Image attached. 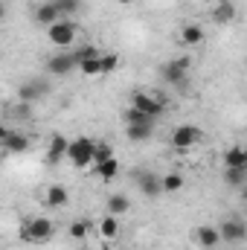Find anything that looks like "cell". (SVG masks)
I'll return each mask as SVG.
<instances>
[{"label": "cell", "mask_w": 247, "mask_h": 250, "mask_svg": "<svg viewBox=\"0 0 247 250\" xmlns=\"http://www.w3.org/2000/svg\"><path fill=\"white\" fill-rule=\"evenodd\" d=\"M204 26H198V23H186L181 26V35H178V41L184 44V47H198L201 41H204Z\"/></svg>", "instance_id": "obj_17"}, {"label": "cell", "mask_w": 247, "mask_h": 250, "mask_svg": "<svg viewBox=\"0 0 247 250\" xmlns=\"http://www.w3.org/2000/svg\"><path fill=\"white\" fill-rule=\"evenodd\" d=\"M218 230H221V239H224L227 245H242L247 239V221L242 215H227V218L218 224Z\"/></svg>", "instance_id": "obj_6"}, {"label": "cell", "mask_w": 247, "mask_h": 250, "mask_svg": "<svg viewBox=\"0 0 247 250\" xmlns=\"http://www.w3.org/2000/svg\"><path fill=\"white\" fill-rule=\"evenodd\" d=\"M87 233H90V224H87V221H73V224H70V239H73V242H84Z\"/></svg>", "instance_id": "obj_26"}, {"label": "cell", "mask_w": 247, "mask_h": 250, "mask_svg": "<svg viewBox=\"0 0 247 250\" xmlns=\"http://www.w3.org/2000/svg\"><path fill=\"white\" fill-rule=\"evenodd\" d=\"M212 21L215 23H233L236 21V3L233 0H218L212 9Z\"/></svg>", "instance_id": "obj_18"}, {"label": "cell", "mask_w": 247, "mask_h": 250, "mask_svg": "<svg viewBox=\"0 0 247 250\" xmlns=\"http://www.w3.org/2000/svg\"><path fill=\"white\" fill-rule=\"evenodd\" d=\"M79 250H93V248H79Z\"/></svg>", "instance_id": "obj_36"}, {"label": "cell", "mask_w": 247, "mask_h": 250, "mask_svg": "<svg viewBox=\"0 0 247 250\" xmlns=\"http://www.w3.org/2000/svg\"><path fill=\"white\" fill-rule=\"evenodd\" d=\"M50 90H53V84H50L47 79L32 76V79H26V82L18 87V102H38V99H44Z\"/></svg>", "instance_id": "obj_5"}, {"label": "cell", "mask_w": 247, "mask_h": 250, "mask_svg": "<svg viewBox=\"0 0 247 250\" xmlns=\"http://www.w3.org/2000/svg\"><path fill=\"white\" fill-rule=\"evenodd\" d=\"M117 67H120V56H114V53H102V76L114 73Z\"/></svg>", "instance_id": "obj_31"}, {"label": "cell", "mask_w": 247, "mask_h": 250, "mask_svg": "<svg viewBox=\"0 0 247 250\" xmlns=\"http://www.w3.org/2000/svg\"><path fill=\"white\" fill-rule=\"evenodd\" d=\"M29 146H32V140L23 134V131H3V148L9 151V154H23V151H29Z\"/></svg>", "instance_id": "obj_12"}, {"label": "cell", "mask_w": 247, "mask_h": 250, "mask_svg": "<svg viewBox=\"0 0 247 250\" xmlns=\"http://www.w3.org/2000/svg\"><path fill=\"white\" fill-rule=\"evenodd\" d=\"M73 56H76V62H87V59H96V56H102L93 44H87V47H79V50H73Z\"/></svg>", "instance_id": "obj_30"}, {"label": "cell", "mask_w": 247, "mask_h": 250, "mask_svg": "<svg viewBox=\"0 0 247 250\" xmlns=\"http://www.w3.org/2000/svg\"><path fill=\"white\" fill-rule=\"evenodd\" d=\"M35 21H38L41 26H47V29H50L53 23H59V21H62V12L56 9V3H53V0H47V3H41V6L35 9Z\"/></svg>", "instance_id": "obj_14"}, {"label": "cell", "mask_w": 247, "mask_h": 250, "mask_svg": "<svg viewBox=\"0 0 247 250\" xmlns=\"http://www.w3.org/2000/svg\"><path fill=\"white\" fill-rule=\"evenodd\" d=\"M201 140H204V131L192 123L178 125V128L172 131V146H175L178 151H189V148H192L195 143H201Z\"/></svg>", "instance_id": "obj_8"}, {"label": "cell", "mask_w": 247, "mask_h": 250, "mask_svg": "<svg viewBox=\"0 0 247 250\" xmlns=\"http://www.w3.org/2000/svg\"><path fill=\"white\" fill-rule=\"evenodd\" d=\"M204 3H209V6H215V3H218V0H204Z\"/></svg>", "instance_id": "obj_35"}, {"label": "cell", "mask_w": 247, "mask_h": 250, "mask_svg": "<svg viewBox=\"0 0 247 250\" xmlns=\"http://www.w3.org/2000/svg\"><path fill=\"white\" fill-rule=\"evenodd\" d=\"M128 209H131V201H128V195H120V192H117V195H111V198H108V212H111V215L123 218Z\"/></svg>", "instance_id": "obj_22"}, {"label": "cell", "mask_w": 247, "mask_h": 250, "mask_svg": "<svg viewBox=\"0 0 247 250\" xmlns=\"http://www.w3.org/2000/svg\"><path fill=\"white\" fill-rule=\"evenodd\" d=\"M186 187L184 175H178V172H166L163 175V195H175V192H181Z\"/></svg>", "instance_id": "obj_23"}, {"label": "cell", "mask_w": 247, "mask_h": 250, "mask_svg": "<svg viewBox=\"0 0 247 250\" xmlns=\"http://www.w3.org/2000/svg\"><path fill=\"white\" fill-rule=\"evenodd\" d=\"M242 198H245V201H247V187H245V189H242Z\"/></svg>", "instance_id": "obj_34"}, {"label": "cell", "mask_w": 247, "mask_h": 250, "mask_svg": "<svg viewBox=\"0 0 247 250\" xmlns=\"http://www.w3.org/2000/svg\"><path fill=\"white\" fill-rule=\"evenodd\" d=\"M131 108H137V111H143V114L157 120L160 114H166V99H160L157 93H148V90H137L131 96Z\"/></svg>", "instance_id": "obj_4"}, {"label": "cell", "mask_w": 247, "mask_h": 250, "mask_svg": "<svg viewBox=\"0 0 247 250\" xmlns=\"http://www.w3.org/2000/svg\"><path fill=\"white\" fill-rule=\"evenodd\" d=\"M76 32H79V26H76L70 18H64V21L53 23V26L47 29V38H50V44H56V47H70V44L76 41Z\"/></svg>", "instance_id": "obj_9"}, {"label": "cell", "mask_w": 247, "mask_h": 250, "mask_svg": "<svg viewBox=\"0 0 247 250\" xmlns=\"http://www.w3.org/2000/svg\"><path fill=\"white\" fill-rule=\"evenodd\" d=\"M44 67H47L50 76H67V73L79 70V62H76V56H73V50H70V53H62V56H50Z\"/></svg>", "instance_id": "obj_10"}, {"label": "cell", "mask_w": 247, "mask_h": 250, "mask_svg": "<svg viewBox=\"0 0 247 250\" xmlns=\"http://www.w3.org/2000/svg\"><path fill=\"white\" fill-rule=\"evenodd\" d=\"M96 230H99V236H102V239H108V242H111V239H117V236H120V218L108 212L105 218H99V227H96Z\"/></svg>", "instance_id": "obj_20"}, {"label": "cell", "mask_w": 247, "mask_h": 250, "mask_svg": "<svg viewBox=\"0 0 247 250\" xmlns=\"http://www.w3.org/2000/svg\"><path fill=\"white\" fill-rule=\"evenodd\" d=\"M12 114H15L18 120H29V117H32V102H15V105H12Z\"/></svg>", "instance_id": "obj_32"}, {"label": "cell", "mask_w": 247, "mask_h": 250, "mask_svg": "<svg viewBox=\"0 0 247 250\" xmlns=\"http://www.w3.org/2000/svg\"><path fill=\"white\" fill-rule=\"evenodd\" d=\"M44 201H47L50 209H62V207L70 204V192L62 184H53V187H47V192H44Z\"/></svg>", "instance_id": "obj_15"}, {"label": "cell", "mask_w": 247, "mask_h": 250, "mask_svg": "<svg viewBox=\"0 0 247 250\" xmlns=\"http://www.w3.org/2000/svg\"><path fill=\"white\" fill-rule=\"evenodd\" d=\"M189 67H192V59L178 56V59H172V62H166L160 67V79L172 87H186L189 84Z\"/></svg>", "instance_id": "obj_2"}, {"label": "cell", "mask_w": 247, "mask_h": 250, "mask_svg": "<svg viewBox=\"0 0 247 250\" xmlns=\"http://www.w3.org/2000/svg\"><path fill=\"white\" fill-rule=\"evenodd\" d=\"M53 3H56V9H59L62 15H67V18L82 9V0H53Z\"/></svg>", "instance_id": "obj_28"}, {"label": "cell", "mask_w": 247, "mask_h": 250, "mask_svg": "<svg viewBox=\"0 0 247 250\" xmlns=\"http://www.w3.org/2000/svg\"><path fill=\"white\" fill-rule=\"evenodd\" d=\"M67 148H70V140H67L64 134H53V137H50V146H47V163H50V166L62 163L64 157H67Z\"/></svg>", "instance_id": "obj_13"}, {"label": "cell", "mask_w": 247, "mask_h": 250, "mask_svg": "<svg viewBox=\"0 0 247 250\" xmlns=\"http://www.w3.org/2000/svg\"><path fill=\"white\" fill-rule=\"evenodd\" d=\"M111 157H117V154H114V148H111L108 143H96V151H93V163H105V160H111Z\"/></svg>", "instance_id": "obj_29"}, {"label": "cell", "mask_w": 247, "mask_h": 250, "mask_svg": "<svg viewBox=\"0 0 247 250\" xmlns=\"http://www.w3.org/2000/svg\"><path fill=\"white\" fill-rule=\"evenodd\" d=\"M53 236H56V224L53 218H44V215H35L21 227V239L29 245H47Z\"/></svg>", "instance_id": "obj_1"}, {"label": "cell", "mask_w": 247, "mask_h": 250, "mask_svg": "<svg viewBox=\"0 0 247 250\" xmlns=\"http://www.w3.org/2000/svg\"><path fill=\"white\" fill-rule=\"evenodd\" d=\"M93 175H96L99 181H114V178L120 175V160L111 157V160H105V163H93Z\"/></svg>", "instance_id": "obj_19"}, {"label": "cell", "mask_w": 247, "mask_h": 250, "mask_svg": "<svg viewBox=\"0 0 247 250\" xmlns=\"http://www.w3.org/2000/svg\"><path fill=\"white\" fill-rule=\"evenodd\" d=\"M117 3H120V6H128V3H131V0H117Z\"/></svg>", "instance_id": "obj_33"}, {"label": "cell", "mask_w": 247, "mask_h": 250, "mask_svg": "<svg viewBox=\"0 0 247 250\" xmlns=\"http://www.w3.org/2000/svg\"><path fill=\"white\" fill-rule=\"evenodd\" d=\"M123 120H125V125H154V117H148V114H143V111H137L131 105L125 108Z\"/></svg>", "instance_id": "obj_24"}, {"label": "cell", "mask_w": 247, "mask_h": 250, "mask_svg": "<svg viewBox=\"0 0 247 250\" xmlns=\"http://www.w3.org/2000/svg\"><path fill=\"white\" fill-rule=\"evenodd\" d=\"M151 134H154V125H125V137L131 143H145L151 140Z\"/></svg>", "instance_id": "obj_21"}, {"label": "cell", "mask_w": 247, "mask_h": 250, "mask_svg": "<svg viewBox=\"0 0 247 250\" xmlns=\"http://www.w3.org/2000/svg\"><path fill=\"white\" fill-rule=\"evenodd\" d=\"M224 166L227 169H247V146H230L224 151Z\"/></svg>", "instance_id": "obj_16"}, {"label": "cell", "mask_w": 247, "mask_h": 250, "mask_svg": "<svg viewBox=\"0 0 247 250\" xmlns=\"http://www.w3.org/2000/svg\"><path fill=\"white\" fill-rule=\"evenodd\" d=\"M134 184L140 189V195H145V198H160L163 195V178L154 175L151 169H137L134 172Z\"/></svg>", "instance_id": "obj_7"}, {"label": "cell", "mask_w": 247, "mask_h": 250, "mask_svg": "<svg viewBox=\"0 0 247 250\" xmlns=\"http://www.w3.org/2000/svg\"><path fill=\"white\" fill-rule=\"evenodd\" d=\"M247 178V169H227L224 166V184L227 187H242Z\"/></svg>", "instance_id": "obj_25"}, {"label": "cell", "mask_w": 247, "mask_h": 250, "mask_svg": "<svg viewBox=\"0 0 247 250\" xmlns=\"http://www.w3.org/2000/svg\"><path fill=\"white\" fill-rule=\"evenodd\" d=\"M79 70L84 73V76H102V56H96V59H87V62L79 64Z\"/></svg>", "instance_id": "obj_27"}, {"label": "cell", "mask_w": 247, "mask_h": 250, "mask_svg": "<svg viewBox=\"0 0 247 250\" xmlns=\"http://www.w3.org/2000/svg\"><path fill=\"white\" fill-rule=\"evenodd\" d=\"M93 151H96V143H93V140L76 137V140H70L67 160H70L76 169H87V166H93Z\"/></svg>", "instance_id": "obj_3"}, {"label": "cell", "mask_w": 247, "mask_h": 250, "mask_svg": "<svg viewBox=\"0 0 247 250\" xmlns=\"http://www.w3.org/2000/svg\"><path fill=\"white\" fill-rule=\"evenodd\" d=\"M192 239H195V245H198L201 250H215L221 242H224V239H221V230L212 227V224H201V227L195 230Z\"/></svg>", "instance_id": "obj_11"}]
</instances>
